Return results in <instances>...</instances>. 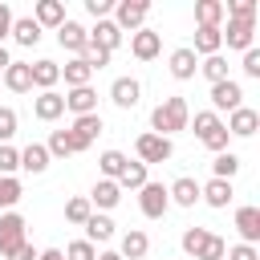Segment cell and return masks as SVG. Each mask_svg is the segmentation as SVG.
<instances>
[{"label":"cell","mask_w":260,"mask_h":260,"mask_svg":"<svg viewBox=\"0 0 260 260\" xmlns=\"http://www.w3.org/2000/svg\"><path fill=\"white\" fill-rule=\"evenodd\" d=\"M187 126H191V110H187V98H179V93L162 98V102L150 110V134L171 138V134L187 130Z\"/></svg>","instance_id":"1"},{"label":"cell","mask_w":260,"mask_h":260,"mask_svg":"<svg viewBox=\"0 0 260 260\" xmlns=\"http://www.w3.org/2000/svg\"><path fill=\"white\" fill-rule=\"evenodd\" d=\"M134 150H138V162L142 167H150V162H167L171 154H175V142L171 138H162V134H138L134 138Z\"/></svg>","instance_id":"2"},{"label":"cell","mask_w":260,"mask_h":260,"mask_svg":"<svg viewBox=\"0 0 260 260\" xmlns=\"http://www.w3.org/2000/svg\"><path fill=\"white\" fill-rule=\"evenodd\" d=\"M20 244H24V215L20 211H4L0 215V256L8 260Z\"/></svg>","instance_id":"3"},{"label":"cell","mask_w":260,"mask_h":260,"mask_svg":"<svg viewBox=\"0 0 260 260\" xmlns=\"http://www.w3.org/2000/svg\"><path fill=\"white\" fill-rule=\"evenodd\" d=\"M146 12H150L146 0H118V4H114V24H118L122 32H138L142 20H146Z\"/></svg>","instance_id":"4"},{"label":"cell","mask_w":260,"mask_h":260,"mask_svg":"<svg viewBox=\"0 0 260 260\" xmlns=\"http://www.w3.org/2000/svg\"><path fill=\"white\" fill-rule=\"evenodd\" d=\"M102 130H106V126H102V114H81V118H73V126H69V138H73V154L89 150V142H93Z\"/></svg>","instance_id":"5"},{"label":"cell","mask_w":260,"mask_h":260,"mask_svg":"<svg viewBox=\"0 0 260 260\" xmlns=\"http://www.w3.org/2000/svg\"><path fill=\"white\" fill-rule=\"evenodd\" d=\"M138 207H142V215H146V219H162V215H167V207H171L167 187H162V183H146V187H138Z\"/></svg>","instance_id":"6"},{"label":"cell","mask_w":260,"mask_h":260,"mask_svg":"<svg viewBox=\"0 0 260 260\" xmlns=\"http://www.w3.org/2000/svg\"><path fill=\"white\" fill-rule=\"evenodd\" d=\"M240 106H244V85H240V81L228 77V81H215V85H211V114H219V110L232 114V110H240Z\"/></svg>","instance_id":"7"},{"label":"cell","mask_w":260,"mask_h":260,"mask_svg":"<svg viewBox=\"0 0 260 260\" xmlns=\"http://www.w3.org/2000/svg\"><path fill=\"white\" fill-rule=\"evenodd\" d=\"M57 41H61V49H69L73 57H81L85 49H89V28L85 24H77V20H69L65 16V24L57 28Z\"/></svg>","instance_id":"8"},{"label":"cell","mask_w":260,"mask_h":260,"mask_svg":"<svg viewBox=\"0 0 260 260\" xmlns=\"http://www.w3.org/2000/svg\"><path fill=\"white\" fill-rule=\"evenodd\" d=\"M130 53H134L138 61H154V57L162 53V32H154V28L130 32Z\"/></svg>","instance_id":"9"},{"label":"cell","mask_w":260,"mask_h":260,"mask_svg":"<svg viewBox=\"0 0 260 260\" xmlns=\"http://www.w3.org/2000/svg\"><path fill=\"white\" fill-rule=\"evenodd\" d=\"M110 102H114L118 110H134V106L142 102V81H138V77H118V81L110 85Z\"/></svg>","instance_id":"10"},{"label":"cell","mask_w":260,"mask_h":260,"mask_svg":"<svg viewBox=\"0 0 260 260\" xmlns=\"http://www.w3.org/2000/svg\"><path fill=\"white\" fill-rule=\"evenodd\" d=\"M228 134H236V138H252L256 130H260V114L252 110V106H240V110H232L228 114Z\"/></svg>","instance_id":"11"},{"label":"cell","mask_w":260,"mask_h":260,"mask_svg":"<svg viewBox=\"0 0 260 260\" xmlns=\"http://www.w3.org/2000/svg\"><path fill=\"white\" fill-rule=\"evenodd\" d=\"M85 199H89V207H102V215H106V211H114V207L122 203V187H118L114 179H98Z\"/></svg>","instance_id":"12"},{"label":"cell","mask_w":260,"mask_h":260,"mask_svg":"<svg viewBox=\"0 0 260 260\" xmlns=\"http://www.w3.org/2000/svg\"><path fill=\"white\" fill-rule=\"evenodd\" d=\"M252 37H256V20H236V16H228V32H223L228 49L248 53V49H252Z\"/></svg>","instance_id":"13"},{"label":"cell","mask_w":260,"mask_h":260,"mask_svg":"<svg viewBox=\"0 0 260 260\" xmlns=\"http://www.w3.org/2000/svg\"><path fill=\"white\" fill-rule=\"evenodd\" d=\"M236 232H240V244H252L260 240V207H236Z\"/></svg>","instance_id":"14"},{"label":"cell","mask_w":260,"mask_h":260,"mask_svg":"<svg viewBox=\"0 0 260 260\" xmlns=\"http://www.w3.org/2000/svg\"><path fill=\"white\" fill-rule=\"evenodd\" d=\"M0 85L12 89V93H28V89H32V69H28V61H12V65L0 73Z\"/></svg>","instance_id":"15"},{"label":"cell","mask_w":260,"mask_h":260,"mask_svg":"<svg viewBox=\"0 0 260 260\" xmlns=\"http://www.w3.org/2000/svg\"><path fill=\"white\" fill-rule=\"evenodd\" d=\"M32 114H37L41 122H57V118L65 114V98H61L57 89H45V93L32 98Z\"/></svg>","instance_id":"16"},{"label":"cell","mask_w":260,"mask_h":260,"mask_svg":"<svg viewBox=\"0 0 260 260\" xmlns=\"http://www.w3.org/2000/svg\"><path fill=\"white\" fill-rule=\"evenodd\" d=\"M232 183L228 179H211V183H199V199L207 203V207H215V211H223L228 203H232Z\"/></svg>","instance_id":"17"},{"label":"cell","mask_w":260,"mask_h":260,"mask_svg":"<svg viewBox=\"0 0 260 260\" xmlns=\"http://www.w3.org/2000/svg\"><path fill=\"white\" fill-rule=\"evenodd\" d=\"M32 20L41 24V32H45V28H61V24H65V4H61V0H37Z\"/></svg>","instance_id":"18"},{"label":"cell","mask_w":260,"mask_h":260,"mask_svg":"<svg viewBox=\"0 0 260 260\" xmlns=\"http://www.w3.org/2000/svg\"><path fill=\"white\" fill-rule=\"evenodd\" d=\"M89 45H93V49H106V53H114V49L122 45V28H118L114 20H98V24L89 28Z\"/></svg>","instance_id":"19"},{"label":"cell","mask_w":260,"mask_h":260,"mask_svg":"<svg viewBox=\"0 0 260 260\" xmlns=\"http://www.w3.org/2000/svg\"><path fill=\"white\" fill-rule=\"evenodd\" d=\"M195 73H199V57L191 53V45L175 49V53H171V77H175V81H191Z\"/></svg>","instance_id":"20"},{"label":"cell","mask_w":260,"mask_h":260,"mask_svg":"<svg viewBox=\"0 0 260 260\" xmlns=\"http://www.w3.org/2000/svg\"><path fill=\"white\" fill-rule=\"evenodd\" d=\"M28 69H32V89H53L57 81H61V65L57 61H49V57H41V61H28Z\"/></svg>","instance_id":"21"},{"label":"cell","mask_w":260,"mask_h":260,"mask_svg":"<svg viewBox=\"0 0 260 260\" xmlns=\"http://www.w3.org/2000/svg\"><path fill=\"white\" fill-rule=\"evenodd\" d=\"M65 110H73V118H81V114H98V89H93V85L69 89V93H65Z\"/></svg>","instance_id":"22"},{"label":"cell","mask_w":260,"mask_h":260,"mask_svg":"<svg viewBox=\"0 0 260 260\" xmlns=\"http://www.w3.org/2000/svg\"><path fill=\"white\" fill-rule=\"evenodd\" d=\"M150 252V236L142 232V228H130L126 236H122V248H118V256L122 260H142Z\"/></svg>","instance_id":"23"},{"label":"cell","mask_w":260,"mask_h":260,"mask_svg":"<svg viewBox=\"0 0 260 260\" xmlns=\"http://www.w3.org/2000/svg\"><path fill=\"white\" fill-rule=\"evenodd\" d=\"M219 49H223V28H195V45H191L195 57H215Z\"/></svg>","instance_id":"24"},{"label":"cell","mask_w":260,"mask_h":260,"mask_svg":"<svg viewBox=\"0 0 260 260\" xmlns=\"http://www.w3.org/2000/svg\"><path fill=\"white\" fill-rule=\"evenodd\" d=\"M49 150H45V142H28L24 150H20V167L28 171V175H45L49 171Z\"/></svg>","instance_id":"25"},{"label":"cell","mask_w":260,"mask_h":260,"mask_svg":"<svg viewBox=\"0 0 260 260\" xmlns=\"http://www.w3.org/2000/svg\"><path fill=\"white\" fill-rule=\"evenodd\" d=\"M167 195H171V203H179V207H195V203H199V183H195L191 175H183V179H175V183L167 187Z\"/></svg>","instance_id":"26"},{"label":"cell","mask_w":260,"mask_h":260,"mask_svg":"<svg viewBox=\"0 0 260 260\" xmlns=\"http://www.w3.org/2000/svg\"><path fill=\"white\" fill-rule=\"evenodd\" d=\"M81 228H85V240H89L93 248H98V244H106V240H114V219H110V215H102V211H93Z\"/></svg>","instance_id":"27"},{"label":"cell","mask_w":260,"mask_h":260,"mask_svg":"<svg viewBox=\"0 0 260 260\" xmlns=\"http://www.w3.org/2000/svg\"><path fill=\"white\" fill-rule=\"evenodd\" d=\"M16 45H24V49H32L37 41H41V24L32 20V16H12V32H8Z\"/></svg>","instance_id":"28"},{"label":"cell","mask_w":260,"mask_h":260,"mask_svg":"<svg viewBox=\"0 0 260 260\" xmlns=\"http://www.w3.org/2000/svg\"><path fill=\"white\" fill-rule=\"evenodd\" d=\"M61 77H65V85H69V89H81V85H89L93 69H89L81 57H73V61H65V65H61Z\"/></svg>","instance_id":"29"},{"label":"cell","mask_w":260,"mask_h":260,"mask_svg":"<svg viewBox=\"0 0 260 260\" xmlns=\"http://www.w3.org/2000/svg\"><path fill=\"white\" fill-rule=\"evenodd\" d=\"M195 20H199V28H219V20H223V0H199V4H195Z\"/></svg>","instance_id":"30"},{"label":"cell","mask_w":260,"mask_h":260,"mask_svg":"<svg viewBox=\"0 0 260 260\" xmlns=\"http://www.w3.org/2000/svg\"><path fill=\"white\" fill-rule=\"evenodd\" d=\"M146 183H150V179H146V167H142L138 158L126 162L122 175H118V187H122V191H138V187H146Z\"/></svg>","instance_id":"31"},{"label":"cell","mask_w":260,"mask_h":260,"mask_svg":"<svg viewBox=\"0 0 260 260\" xmlns=\"http://www.w3.org/2000/svg\"><path fill=\"white\" fill-rule=\"evenodd\" d=\"M130 158L122 154V150H102V158H98V171H102V179H114L118 183V175H122V167H126Z\"/></svg>","instance_id":"32"},{"label":"cell","mask_w":260,"mask_h":260,"mask_svg":"<svg viewBox=\"0 0 260 260\" xmlns=\"http://www.w3.org/2000/svg\"><path fill=\"white\" fill-rule=\"evenodd\" d=\"M20 195H24L20 179H16V175H0V207H4V211H12V207L20 203Z\"/></svg>","instance_id":"33"},{"label":"cell","mask_w":260,"mask_h":260,"mask_svg":"<svg viewBox=\"0 0 260 260\" xmlns=\"http://www.w3.org/2000/svg\"><path fill=\"white\" fill-rule=\"evenodd\" d=\"M236 171H240V154H232V150H223V154H215V162H211V179H236Z\"/></svg>","instance_id":"34"},{"label":"cell","mask_w":260,"mask_h":260,"mask_svg":"<svg viewBox=\"0 0 260 260\" xmlns=\"http://www.w3.org/2000/svg\"><path fill=\"white\" fill-rule=\"evenodd\" d=\"M199 73L215 85V81H228V61H223V53H215V57H203L199 61Z\"/></svg>","instance_id":"35"},{"label":"cell","mask_w":260,"mask_h":260,"mask_svg":"<svg viewBox=\"0 0 260 260\" xmlns=\"http://www.w3.org/2000/svg\"><path fill=\"white\" fill-rule=\"evenodd\" d=\"M45 150H49V158H69V154H73V138H69V130H53L49 142H45Z\"/></svg>","instance_id":"36"},{"label":"cell","mask_w":260,"mask_h":260,"mask_svg":"<svg viewBox=\"0 0 260 260\" xmlns=\"http://www.w3.org/2000/svg\"><path fill=\"white\" fill-rule=\"evenodd\" d=\"M89 215H93V207H89V199H85V195H77V199H69V203H65V219H69V223H77V228H81Z\"/></svg>","instance_id":"37"},{"label":"cell","mask_w":260,"mask_h":260,"mask_svg":"<svg viewBox=\"0 0 260 260\" xmlns=\"http://www.w3.org/2000/svg\"><path fill=\"white\" fill-rule=\"evenodd\" d=\"M207 236H211V232H207V228H187V232H183V240H179V244H183V252H187V256H199V248H203V244H207Z\"/></svg>","instance_id":"38"},{"label":"cell","mask_w":260,"mask_h":260,"mask_svg":"<svg viewBox=\"0 0 260 260\" xmlns=\"http://www.w3.org/2000/svg\"><path fill=\"white\" fill-rule=\"evenodd\" d=\"M223 256H228V240L211 232V236H207V244L199 248V256H195V260H223Z\"/></svg>","instance_id":"39"},{"label":"cell","mask_w":260,"mask_h":260,"mask_svg":"<svg viewBox=\"0 0 260 260\" xmlns=\"http://www.w3.org/2000/svg\"><path fill=\"white\" fill-rule=\"evenodd\" d=\"M223 16H236V20H256V0H228V4H223Z\"/></svg>","instance_id":"40"},{"label":"cell","mask_w":260,"mask_h":260,"mask_svg":"<svg viewBox=\"0 0 260 260\" xmlns=\"http://www.w3.org/2000/svg\"><path fill=\"white\" fill-rule=\"evenodd\" d=\"M219 126H223L219 114H211V110H199V114H195V138H207V134L219 130Z\"/></svg>","instance_id":"41"},{"label":"cell","mask_w":260,"mask_h":260,"mask_svg":"<svg viewBox=\"0 0 260 260\" xmlns=\"http://www.w3.org/2000/svg\"><path fill=\"white\" fill-rule=\"evenodd\" d=\"M16 171H20V150L0 142V175H16Z\"/></svg>","instance_id":"42"},{"label":"cell","mask_w":260,"mask_h":260,"mask_svg":"<svg viewBox=\"0 0 260 260\" xmlns=\"http://www.w3.org/2000/svg\"><path fill=\"white\" fill-rule=\"evenodd\" d=\"M61 256H65V260H98V248H93L89 240H73Z\"/></svg>","instance_id":"43"},{"label":"cell","mask_w":260,"mask_h":260,"mask_svg":"<svg viewBox=\"0 0 260 260\" xmlns=\"http://www.w3.org/2000/svg\"><path fill=\"white\" fill-rule=\"evenodd\" d=\"M16 126H20L16 110H12V106H0V142H8V138L16 134Z\"/></svg>","instance_id":"44"},{"label":"cell","mask_w":260,"mask_h":260,"mask_svg":"<svg viewBox=\"0 0 260 260\" xmlns=\"http://www.w3.org/2000/svg\"><path fill=\"white\" fill-rule=\"evenodd\" d=\"M110 57H114V53H106V49H93V45L81 53V61H85L93 73H98V69H106V65H110Z\"/></svg>","instance_id":"45"},{"label":"cell","mask_w":260,"mask_h":260,"mask_svg":"<svg viewBox=\"0 0 260 260\" xmlns=\"http://www.w3.org/2000/svg\"><path fill=\"white\" fill-rule=\"evenodd\" d=\"M85 12H89L93 20H110V12H114V0H85Z\"/></svg>","instance_id":"46"},{"label":"cell","mask_w":260,"mask_h":260,"mask_svg":"<svg viewBox=\"0 0 260 260\" xmlns=\"http://www.w3.org/2000/svg\"><path fill=\"white\" fill-rule=\"evenodd\" d=\"M228 260H260V252L252 244H232L228 248Z\"/></svg>","instance_id":"47"},{"label":"cell","mask_w":260,"mask_h":260,"mask_svg":"<svg viewBox=\"0 0 260 260\" xmlns=\"http://www.w3.org/2000/svg\"><path fill=\"white\" fill-rule=\"evenodd\" d=\"M244 73L248 77H260V49H248L244 53Z\"/></svg>","instance_id":"48"},{"label":"cell","mask_w":260,"mask_h":260,"mask_svg":"<svg viewBox=\"0 0 260 260\" xmlns=\"http://www.w3.org/2000/svg\"><path fill=\"white\" fill-rule=\"evenodd\" d=\"M8 32H12V8H8V4H0V45L8 41Z\"/></svg>","instance_id":"49"},{"label":"cell","mask_w":260,"mask_h":260,"mask_svg":"<svg viewBox=\"0 0 260 260\" xmlns=\"http://www.w3.org/2000/svg\"><path fill=\"white\" fill-rule=\"evenodd\" d=\"M8 260H37V248H32V244L24 240V244H20V248H16V252H12Z\"/></svg>","instance_id":"50"},{"label":"cell","mask_w":260,"mask_h":260,"mask_svg":"<svg viewBox=\"0 0 260 260\" xmlns=\"http://www.w3.org/2000/svg\"><path fill=\"white\" fill-rule=\"evenodd\" d=\"M37 260H65V256H61V248H45V252H37Z\"/></svg>","instance_id":"51"},{"label":"cell","mask_w":260,"mask_h":260,"mask_svg":"<svg viewBox=\"0 0 260 260\" xmlns=\"http://www.w3.org/2000/svg\"><path fill=\"white\" fill-rule=\"evenodd\" d=\"M8 65H12V57H8V49H4V45H0V73H4V69H8Z\"/></svg>","instance_id":"52"},{"label":"cell","mask_w":260,"mask_h":260,"mask_svg":"<svg viewBox=\"0 0 260 260\" xmlns=\"http://www.w3.org/2000/svg\"><path fill=\"white\" fill-rule=\"evenodd\" d=\"M98 260H122L118 252H98Z\"/></svg>","instance_id":"53"}]
</instances>
